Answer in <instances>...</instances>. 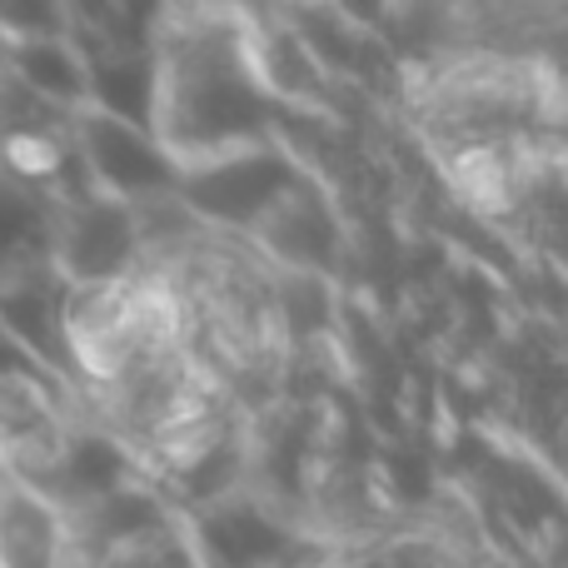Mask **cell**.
I'll use <instances>...</instances> for the list:
<instances>
[{
	"label": "cell",
	"mask_w": 568,
	"mask_h": 568,
	"mask_svg": "<svg viewBox=\"0 0 568 568\" xmlns=\"http://www.w3.org/2000/svg\"><path fill=\"white\" fill-rule=\"evenodd\" d=\"M284 120L290 115L260 75L250 10L160 6L150 130L180 170L260 140H284Z\"/></svg>",
	"instance_id": "cell-1"
},
{
	"label": "cell",
	"mask_w": 568,
	"mask_h": 568,
	"mask_svg": "<svg viewBox=\"0 0 568 568\" xmlns=\"http://www.w3.org/2000/svg\"><path fill=\"white\" fill-rule=\"evenodd\" d=\"M304 180H314V170L290 140H260L205 165H185L175 200L205 235H255Z\"/></svg>",
	"instance_id": "cell-2"
},
{
	"label": "cell",
	"mask_w": 568,
	"mask_h": 568,
	"mask_svg": "<svg viewBox=\"0 0 568 568\" xmlns=\"http://www.w3.org/2000/svg\"><path fill=\"white\" fill-rule=\"evenodd\" d=\"M145 240H140L135 210L105 195H80L55 205L50 225V270L70 290H115L140 280Z\"/></svg>",
	"instance_id": "cell-3"
},
{
	"label": "cell",
	"mask_w": 568,
	"mask_h": 568,
	"mask_svg": "<svg viewBox=\"0 0 568 568\" xmlns=\"http://www.w3.org/2000/svg\"><path fill=\"white\" fill-rule=\"evenodd\" d=\"M75 150L90 195L120 200V205L135 210L150 205V200H170L180 190L175 155L160 145L150 125H130V120L100 115V110H80Z\"/></svg>",
	"instance_id": "cell-4"
},
{
	"label": "cell",
	"mask_w": 568,
	"mask_h": 568,
	"mask_svg": "<svg viewBox=\"0 0 568 568\" xmlns=\"http://www.w3.org/2000/svg\"><path fill=\"white\" fill-rule=\"evenodd\" d=\"M180 519H185L205 568H290L294 549H300V529L240 489L220 494Z\"/></svg>",
	"instance_id": "cell-5"
},
{
	"label": "cell",
	"mask_w": 568,
	"mask_h": 568,
	"mask_svg": "<svg viewBox=\"0 0 568 568\" xmlns=\"http://www.w3.org/2000/svg\"><path fill=\"white\" fill-rule=\"evenodd\" d=\"M70 284L50 270V260L0 280V329L80 399L75 359H70Z\"/></svg>",
	"instance_id": "cell-6"
},
{
	"label": "cell",
	"mask_w": 568,
	"mask_h": 568,
	"mask_svg": "<svg viewBox=\"0 0 568 568\" xmlns=\"http://www.w3.org/2000/svg\"><path fill=\"white\" fill-rule=\"evenodd\" d=\"M0 568H65V514L10 469L0 479Z\"/></svg>",
	"instance_id": "cell-7"
},
{
	"label": "cell",
	"mask_w": 568,
	"mask_h": 568,
	"mask_svg": "<svg viewBox=\"0 0 568 568\" xmlns=\"http://www.w3.org/2000/svg\"><path fill=\"white\" fill-rule=\"evenodd\" d=\"M250 240H260L284 270H294L304 280H320V270H329V260H334V220H329L324 185L320 180H304Z\"/></svg>",
	"instance_id": "cell-8"
},
{
	"label": "cell",
	"mask_w": 568,
	"mask_h": 568,
	"mask_svg": "<svg viewBox=\"0 0 568 568\" xmlns=\"http://www.w3.org/2000/svg\"><path fill=\"white\" fill-rule=\"evenodd\" d=\"M0 70H6L16 85H26L30 95H40L45 105L70 110V115L85 110V65H80V50L65 30L10 40Z\"/></svg>",
	"instance_id": "cell-9"
},
{
	"label": "cell",
	"mask_w": 568,
	"mask_h": 568,
	"mask_svg": "<svg viewBox=\"0 0 568 568\" xmlns=\"http://www.w3.org/2000/svg\"><path fill=\"white\" fill-rule=\"evenodd\" d=\"M50 225H55L50 200L0 180V280L50 260Z\"/></svg>",
	"instance_id": "cell-10"
}]
</instances>
